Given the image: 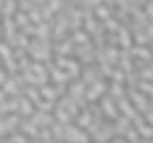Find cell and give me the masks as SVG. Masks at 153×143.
Masks as SVG:
<instances>
[{"instance_id":"cell-1","label":"cell","mask_w":153,"mask_h":143,"mask_svg":"<svg viewBox=\"0 0 153 143\" xmlns=\"http://www.w3.org/2000/svg\"><path fill=\"white\" fill-rule=\"evenodd\" d=\"M55 67H59V70H63L71 80H78L80 78V61H76V59H67V57H57V61H55Z\"/></svg>"},{"instance_id":"cell-2","label":"cell","mask_w":153,"mask_h":143,"mask_svg":"<svg viewBox=\"0 0 153 143\" xmlns=\"http://www.w3.org/2000/svg\"><path fill=\"white\" fill-rule=\"evenodd\" d=\"M107 82H103L101 78L94 82V84H90L88 88H86V103H92V101H97V99H103L105 97V93H107Z\"/></svg>"},{"instance_id":"cell-3","label":"cell","mask_w":153,"mask_h":143,"mask_svg":"<svg viewBox=\"0 0 153 143\" xmlns=\"http://www.w3.org/2000/svg\"><path fill=\"white\" fill-rule=\"evenodd\" d=\"M65 139H67L69 143H90V137H88V133L80 130L76 124H71V126H65ZM65 139H63V141H65Z\"/></svg>"},{"instance_id":"cell-4","label":"cell","mask_w":153,"mask_h":143,"mask_svg":"<svg viewBox=\"0 0 153 143\" xmlns=\"http://www.w3.org/2000/svg\"><path fill=\"white\" fill-rule=\"evenodd\" d=\"M115 105H117V103H115L109 95H105V97L101 99V112H103L105 116L113 118V120H117V118H120V112L115 109Z\"/></svg>"},{"instance_id":"cell-5","label":"cell","mask_w":153,"mask_h":143,"mask_svg":"<svg viewBox=\"0 0 153 143\" xmlns=\"http://www.w3.org/2000/svg\"><path fill=\"white\" fill-rule=\"evenodd\" d=\"M115 44H120V49H124V51H130L132 49V32L122 25V30L115 36Z\"/></svg>"},{"instance_id":"cell-6","label":"cell","mask_w":153,"mask_h":143,"mask_svg":"<svg viewBox=\"0 0 153 143\" xmlns=\"http://www.w3.org/2000/svg\"><path fill=\"white\" fill-rule=\"evenodd\" d=\"M128 53L132 55V59H143V61H151L153 59V53H151L149 46H132Z\"/></svg>"},{"instance_id":"cell-7","label":"cell","mask_w":153,"mask_h":143,"mask_svg":"<svg viewBox=\"0 0 153 143\" xmlns=\"http://www.w3.org/2000/svg\"><path fill=\"white\" fill-rule=\"evenodd\" d=\"M76 126L82 130V128H90L92 126V114H90V109H82L78 116H76Z\"/></svg>"},{"instance_id":"cell-8","label":"cell","mask_w":153,"mask_h":143,"mask_svg":"<svg viewBox=\"0 0 153 143\" xmlns=\"http://www.w3.org/2000/svg\"><path fill=\"white\" fill-rule=\"evenodd\" d=\"M55 53H57L59 57H65L67 53H74V42H71L69 38H65V40L57 42V44H55Z\"/></svg>"},{"instance_id":"cell-9","label":"cell","mask_w":153,"mask_h":143,"mask_svg":"<svg viewBox=\"0 0 153 143\" xmlns=\"http://www.w3.org/2000/svg\"><path fill=\"white\" fill-rule=\"evenodd\" d=\"M69 40L74 42V44H78V46H84V44H88V42H92L90 40V36L84 32V30H78V32H71V36H69Z\"/></svg>"},{"instance_id":"cell-10","label":"cell","mask_w":153,"mask_h":143,"mask_svg":"<svg viewBox=\"0 0 153 143\" xmlns=\"http://www.w3.org/2000/svg\"><path fill=\"white\" fill-rule=\"evenodd\" d=\"M109 91H111V93H109V97H111V99H113L115 103H117L120 99H124V97H126V91H124V84H117V82H111V84H109Z\"/></svg>"},{"instance_id":"cell-11","label":"cell","mask_w":153,"mask_h":143,"mask_svg":"<svg viewBox=\"0 0 153 143\" xmlns=\"http://www.w3.org/2000/svg\"><path fill=\"white\" fill-rule=\"evenodd\" d=\"M25 99H27L30 103H36V105L42 101V97H40V91H38L36 86H27V88H25Z\"/></svg>"},{"instance_id":"cell-12","label":"cell","mask_w":153,"mask_h":143,"mask_svg":"<svg viewBox=\"0 0 153 143\" xmlns=\"http://www.w3.org/2000/svg\"><path fill=\"white\" fill-rule=\"evenodd\" d=\"M19 114L32 118V116H34V103H30L27 99H21V101H19Z\"/></svg>"},{"instance_id":"cell-13","label":"cell","mask_w":153,"mask_h":143,"mask_svg":"<svg viewBox=\"0 0 153 143\" xmlns=\"http://www.w3.org/2000/svg\"><path fill=\"white\" fill-rule=\"evenodd\" d=\"M15 25H17V30L21 28V30H25L27 25H30V17L25 15V13H21V11H17V15H15Z\"/></svg>"},{"instance_id":"cell-14","label":"cell","mask_w":153,"mask_h":143,"mask_svg":"<svg viewBox=\"0 0 153 143\" xmlns=\"http://www.w3.org/2000/svg\"><path fill=\"white\" fill-rule=\"evenodd\" d=\"M21 130H23V133H27V135H32V137H38V135H40V128H38L32 120H30V122H25V124H21Z\"/></svg>"},{"instance_id":"cell-15","label":"cell","mask_w":153,"mask_h":143,"mask_svg":"<svg viewBox=\"0 0 153 143\" xmlns=\"http://www.w3.org/2000/svg\"><path fill=\"white\" fill-rule=\"evenodd\" d=\"M17 91H19V88H17V80H15V78L4 84V95H7V93H9V95H17Z\"/></svg>"},{"instance_id":"cell-16","label":"cell","mask_w":153,"mask_h":143,"mask_svg":"<svg viewBox=\"0 0 153 143\" xmlns=\"http://www.w3.org/2000/svg\"><path fill=\"white\" fill-rule=\"evenodd\" d=\"M138 88L145 93V95H149V97H153V82H143L140 80V84H138Z\"/></svg>"},{"instance_id":"cell-17","label":"cell","mask_w":153,"mask_h":143,"mask_svg":"<svg viewBox=\"0 0 153 143\" xmlns=\"http://www.w3.org/2000/svg\"><path fill=\"white\" fill-rule=\"evenodd\" d=\"M11 143H27V137L21 133V135H13L11 137Z\"/></svg>"},{"instance_id":"cell-18","label":"cell","mask_w":153,"mask_h":143,"mask_svg":"<svg viewBox=\"0 0 153 143\" xmlns=\"http://www.w3.org/2000/svg\"><path fill=\"white\" fill-rule=\"evenodd\" d=\"M4 82H7V70L0 67V84H4Z\"/></svg>"},{"instance_id":"cell-19","label":"cell","mask_w":153,"mask_h":143,"mask_svg":"<svg viewBox=\"0 0 153 143\" xmlns=\"http://www.w3.org/2000/svg\"><path fill=\"white\" fill-rule=\"evenodd\" d=\"M111 143H126V139H124V137H115Z\"/></svg>"}]
</instances>
